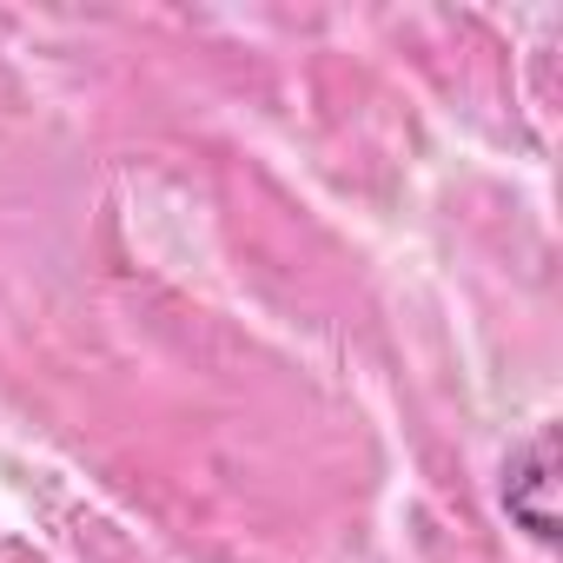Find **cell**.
I'll return each instance as SVG.
<instances>
[{
    "label": "cell",
    "mask_w": 563,
    "mask_h": 563,
    "mask_svg": "<svg viewBox=\"0 0 563 563\" xmlns=\"http://www.w3.org/2000/svg\"><path fill=\"white\" fill-rule=\"evenodd\" d=\"M504 510L517 530H530L537 543H556V431H530L510 457H504Z\"/></svg>",
    "instance_id": "cell-1"
}]
</instances>
